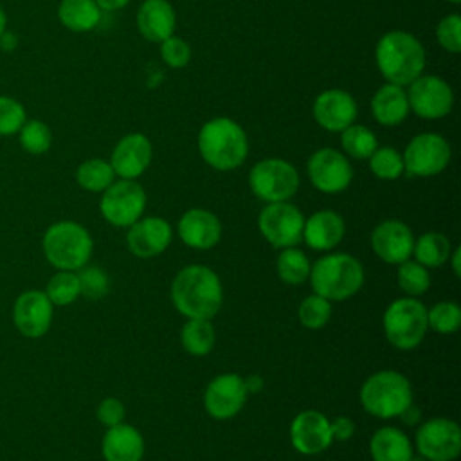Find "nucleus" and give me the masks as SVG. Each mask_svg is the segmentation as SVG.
Wrapping results in <instances>:
<instances>
[{"label":"nucleus","instance_id":"obj_1","mask_svg":"<svg viewBox=\"0 0 461 461\" xmlns=\"http://www.w3.org/2000/svg\"><path fill=\"white\" fill-rule=\"evenodd\" d=\"M171 301L187 319H212L221 308L223 286L212 268L187 265L171 283Z\"/></svg>","mask_w":461,"mask_h":461},{"label":"nucleus","instance_id":"obj_2","mask_svg":"<svg viewBox=\"0 0 461 461\" xmlns=\"http://www.w3.org/2000/svg\"><path fill=\"white\" fill-rule=\"evenodd\" d=\"M375 61L387 83L407 86L423 74L425 49L411 32L389 31L376 43Z\"/></svg>","mask_w":461,"mask_h":461},{"label":"nucleus","instance_id":"obj_3","mask_svg":"<svg viewBox=\"0 0 461 461\" xmlns=\"http://www.w3.org/2000/svg\"><path fill=\"white\" fill-rule=\"evenodd\" d=\"M198 151L202 158L218 171L240 167L249 155L245 130L229 117H214L198 131Z\"/></svg>","mask_w":461,"mask_h":461},{"label":"nucleus","instance_id":"obj_4","mask_svg":"<svg viewBox=\"0 0 461 461\" xmlns=\"http://www.w3.org/2000/svg\"><path fill=\"white\" fill-rule=\"evenodd\" d=\"M308 279L313 294L328 301H344L362 288L364 267L351 254H326L310 267Z\"/></svg>","mask_w":461,"mask_h":461},{"label":"nucleus","instance_id":"obj_5","mask_svg":"<svg viewBox=\"0 0 461 461\" xmlns=\"http://www.w3.org/2000/svg\"><path fill=\"white\" fill-rule=\"evenodd\" d=\"M360 403L380 420L398 418L412 403L411 382L393 369L376 371L362 384Z\"/></svg>","mask_w":461,"mask_h":461},{"label":"nucleus","instance_id":"obj_6","mask_svg":"<svg viewBox=\"0 0 461 461\" xmlns=\"http://www.w3.org/2000/svg\"><path fill=\"white\" fill-rule=\"evenodd\" d=\"M90 232L76 221L52 223L43 236V252L58 270H79L92 256Z\"/></svg>","mask_w":461,"mask_h":461},{"label":"nucleus","instance_id":"obj_7","mask_svg":"<svg viewBox=\"0 0 461 461\" xmlns=\"http://www.w3.org/2000/svg\"><path fill=\"white\" fill-rule=\"evenodd\" d=\"M385 339L398 349H412L421 344L429 324L427 308L416 297L393 301L382 317Z\"/></svg>","mask_w":461,"mask_h":461},{"label":"nucleus","instance_id":"obj_8","mask_svg":"<svg viewBox=\"0 0 461 461\" xmlns=\"http://www.w3.org/2000/svg\"><path fill=\"white\" fill-rule=\"evenodd\" d=\"M249 185L254 196L267 203L286 202L299 189V173L283 158H263L252 166Z\"/></svg>","mask_w":461,"mask_h":461},{"label":"nucleus","instance_id":"obj_9","mask_svg":"<svg viewBox=\"0 0 461 461\" xmlns=\"http://www.w3.org/2000/svg\"><path fill=\"white\" fill-rule=\"evenodd\" d=\"M146 207V191L135 180L112 182L101 196L99 209L103 218L113 227H130L142 218Z\"/></svg>","mask_w":461,"mask_h":461},{"label":"nucleus","instance_id":"obj_10","mask_svg":"<svg viewBox=\"0 0 461 461\" xmlns=\"http://www.w3.org/2000/svg\"><path fill=\"white\" fill-rule=\"evenodd\" d=\"M304 220L306 218L303 212L288 200L272 202L261 209L258 216V227L272 247L286 249L303 241Z\"/></svg>","mask_w":461,"mask_h":461},{"label":"nucleus","instance_id":"obj_11","mask_svg":"<svg viewBox=\"0 0 461 461\" xmlns=\"http://www.w3.org/2000/svg\"><path fill=\"white\" fill-rule=\"evenodd\" d=\"M452 151L445 137L438 133H420L412 137L402 155L403 171L411 176H434L450 162Z\"/></svg>","mask_w":461,"mask_h":461},{"label":"nucleus","instance_id":"obj_12","mask_svg":"<svg viewBox=\"0 0 461 461\" xmlns=\"http://www.w3.org/2000/svg\"><path fill=\"white\" fill-rule=\"evenodd\" d=\"M414 445L429 461H452L461 452V429L448 418L427 420L418 427Z\"/></svg>","mask_w":461,"mask_h":461},{"label":"nucleus","instance_id":"obj_13","mask_svg":"<svg viewBox=\"0 0 461 461\" xmlns=\"http://www.w3.org/2000/svg\"><path fill=\"white\" fill-rule=\"evenodd\" d=\"M409 108L421 119L436 121L450 113L454 106V92L450 85L438 76H420L407 90Z\"/></svg>","mask_w":461,"mask_h":461},{"label":"nucleus","instance_id":"obj_14","mask_svg":"<svg viewBox=\"0 0 461 461\" xmlns=\"http://www.w3.org/2000/svg\"><path fill=\"white\" fill-rule=\"evenodd\" d=\"M308 178L322 193L344 191L353 180V167L344 153L333 148H321L308 158Z\"/></svg>","mask_w":461,"mask_h":461},{"label":"nucleus","instance_id":"obj_15","mask_svg":"<svg viewBox=\"0 0 461 461\" xmlns=\"http://www.w3.org/2000/svg\"><path fill=\"white\" fill-rule=\"evenodd\" d=\"M247 396L249 393L243 376L236 373H223L209 382L203 394V405L212 418L229 420L243 409Z\"/></svg>","mask_w":461,"mask_h":461},{"label":"nucleus","instance_id":"obj_16","mask_svg":"<svg viewBox=\"0 0 461 461\" xmlns=\"http://www.w3.org/2000/svg\"><path fill=\"white\" fill-rule=\"evenodd\" d=\"M173 238L171 225L160 216L139 218L128 227L126 245L130 252L137 258L148 259L162 254Z\"/></svg>","mask_w":461,"mask_h":461},{"label":"nucleus","instance_id":"obj_17","mask_svg":"<svg viewBox=\"0 0 461 461\" xmlns=\"http://www.w3.org/2000/svg\"><path fill=\"white\" fill-rule=\"evenodd\" d=\"M414 236L400 220H384L371 232V249L385 263L400 265L412 256Z\"/></svg>","mask_w":461,"mask_h":461},{"label":"nucleus","instance_id":"obj_18","mask_svg":"<svg viewBox=\"0 0 461 461\" xmlns=\"http://www.w3.org/2000/svg\"><path fill=\"white\" fill-rule=\"evenodd\" d=\"M290 441L292 447L304 456L324 452L333 441L330 420L313 409L299 412L290 425Z\"/></svg>","mask_w":461,"mask_h":461},{"label":"nucleus","instance_id":"obj_19","mask_svg":"<svg viewBox=\"0 0 461 461\" xmlns=\"http://www.w3.org/2000/svg\"><path fill=\"white\" fill-rule=\"evenodd\" d=\"M153 148L144 133L124 135L113 148L110 157V166L115 176L124 180L139 178L149 166Z\"/></svg>","mask_w":461,"mask_h":461},{"label":"nucleus","instance_id":"obj_20","mask_svg":"<svg viewBox=\"0 0 461 461\" xmlns=\"http://www.w3.org/2000/svg\"><path fill=\"white\" fill-rule=\"evenodd\" d=\"M14 324L25 337L38 339L45 335L52 322V303L45 292H23L14 303Z\"/></svg>","mask_w":461,"mask_h":461},{"label":"nucleus","instance_id":"obj_21","mask_svg":"<svg viewBox=\"0 0 461 461\" xmlns=\"http://www.w3.org/2000/svg\"><path fill=\"white\" fill-rule=\"evenodd\" d=\"M312 112L321 128L340 133L353 124L357 117V103L346 90L330 88L315 97Z\"/></svg>","mask_w":461,"mask_h":461},{"label":"nucleus","instance_id":"obj_22","mask_svg":"<svg viewBox=\"0 0 461 461\" xmlns=\"http://www.w3.org/2000/svg\"><path fill=\"white\" fill-rule=\"evenodd\" d=\"M176 230L184 245L200 250L212 249L221 238V223L218 216L200 207L185 211L178 220Z\"/></svg>","mask_w":461,"mask_h":461},{"label":"nucleus","instance_id":"obj_23","mask_svg":"<svg viewBox=\"0 0 461 461\" xmlns=\"http://www.w3.org/2000/svg\"><path fill=\"white\" fill-rule=\"evenodd\" d=\"M346 232L342 216L335 211L322 209L304 220L303 240L313 250H331L340 243Z\"/></svg>","mask_w":461,"mask_h":461},{"label":"nucleus","instance_id":"obj_24","mask_svg":"<svg viewBox=\"0 0 461 461\" xmlns=\"http://www.w3.org/2000/svg\"><path fill=\"white\" fill-rule=\"evenodd\" d=\"M176 25V14L167 0H144L137 11L139 32L153 41L160 43L169 38Z\"/></svg>","mask_w":461,"mask_h":461},{"label":"nucleus","instance_id":"obj_25","mask_svg":"<svg viewBox=\"0 0 461 461\" xmlns=\"http://www.w3.org/2000/svg\"><path fill=\"white\" fill-rule=\"evenodd\" d=\"M101 450L106 461H140L144 456V439L135 427L122 421L108 427Z\"/></svg>","mask_w":461,"mask_h":461},{"label":"nucleus","instance_id":"obj_26","mask_svg":"<svg viewBox=\"0 0 461 461\" xmlns=\"http://www.w3.org/2000/svg\"><path fill=\"white\" fill-rule=\"evenodd\" d=\"M407 92L400 85L385 83L371 97V113L382 126H396L409 115Z\"/></svg>","mask_w":461,"mask_h":461},{"label":"nucleus","instance_id":"obj_27","mask_svg":"<svg viewBox=\"0 0 461 461\" xmlns=\"http://www.w3.org/2000/svg\"><path fill=\"white\" fill-rule=\"evenodd\" d=\"M369 454L373 461H409L412 445L396 427H382L369 439Z\"/></svg>","mask_w":461,"mask_h":461},{"label":"nucleus","instance_id":"obj_28","mask_svg":"<svg viewBox=\"0 0 461 461\" xmlns=\"http://www.w3.org/2000/svg\"><path fill=\"white\" fill-rule=\"evenodd\" d=\"M58 18L67 29L74 32H86L99 23L101 9L94 0H61Z\"/></svg>","mask_w":461,"mask_h":461},{"label":"nucleus","instance_id":"obj_29","mask_svg":"<svg viewBox=\"0 0 461 461\" xmlns=\"http://www.w3.org/2000/svg\"><path fill=\"white\" fill-rule=\"evenodd\" d=\"M450 252H452V247L447 236L434 230L421 234L418 240H414V247H412L414 261H418L425 268L441 267L443 263L448 261Z\"/></svg>","mask_w":461,"mask_h":461},{"label":"nucleus","instance_id":"obj_30","mask_svg":"<svg viewBox=\"0 0 461 461\" xmlns=\"http://www.w3.org/2000/svg\"><path fill=\"white\" fill-rule=\"evenodd\" d=\"M180 342L189 355H207L216 342V331L211 319H187L180 331Z\"/></svg>","mask_w":461,"mask_h":461},{"label":"nucleus","instance_id":"obj_31","mask_svg":"<svg viewBox=\"0 0 461 461\" xmlns=\"http://www.w3.org/2000/svg\"><path fill=\"white\" fill-rule=\"evenodd\" d=\"M77 184L92 193L104 191L112 182H115V173L110 162L103 158H88L76 171Z\"/></svg>","mask_w":461,"mask_h":461},{"label":"nucleus","instance_id":"obj_32","mask_svg":"<svg viewBox=\"0 0 461 461\" xmlns=\"http://www.w3.org/2000/svg\"><path fill=\"white\" fill-rule=\"evenodd\" d=\"M312 263L308 261L306 254L295 247L281 249L277 256V274L279 279L286 285H301L310 276Z\"/></svg>","mask_w":461,"mask_h":461},{"label":"nucleus","instance_id":"obj_33","mask_svg":"<svg viewBox=\"0 0 461 461\" xmlns=\"http://www.w3.org/2000/svg\"><path fill=\"white\" fill-rule=\"evenodd\" d=\"M340 146L353 158H369L378 148L376 135L362 124H349L340 131Z\"/></svg>","mask_w":461,"mask_h":461},{"label":"nucleus","instance_id":"obj_34","mask_svg":"<svg viewBox=\"0 0 461 461\" xmlns=\"http://www.w3.org/2000/svg\"><path fill=\"white\" fill-rule=\"evenodd\" d=\"M396 281L402 292H405L409 297H416L429 290L430 274H429V268H425L418 261L407 259L398 265Z\"/></svg>","mask_w":461,"mask_h":461},{"label":"nucleus","instance_id":"obj_35","mask_svg":"<svg viewBox=\"0 0 461 461\" xmlns=\"http://www.w3.org/2000/svg\"><path fill=\"white\" fill-rule=\"evenodd\" d=\"M47 297L52 304L65 306L74 303L81 292H79V279L77 274L72 270H59L47 285Z\"/></svg>","mask_w":461,"mask_h":461},{"label":"nucleus","instance_id":"obj_36","mask_svg":"<svg viewBox=\"0 0 461 461\" xmlns=\"http://www.w3.org/2000/svg\"><path fill=\"white\" fill-rule=\"evenodd\" d=\"M427 324L436 333H454L461 326V308L452 301L436 303L427 310Z\"/></svg>","mask_w":461,"mask_h":461},{"label":"nucleus","instance_id":"obj_37","mask_svg":"<svg viewBox=\"0 0 461 461\" xmlns=\"http://www.w3.org/2000/svg\"><path fill=\"white\" fill-rule=\"evenodd\" d=\"M299 322L308 330H319L328 324L331 317V301L313 294L301 301L297 310Z\"/></svg>","mask_w":461,"mask_h":461},{"label":"nucleus","instance_id":"obj_38","mask_svg":"<svg viewBox=\"0 0 461 461\" xmlns=\"http://www.w3.org/2000/svg\"><path fill=\"white\" fill-rule=\"evenodd\" d=\"M367 160H369V169L376 178L396 180L403 173V158L394 148H389V146L376 148Z\"/></svg>","mask_w":461,"mask_h":461},{"label":"nucleus","instance_id":"obj_39","mask_svg":"<svg viewBox=\"0 0 461 461\" xmlns=\"http://www.w3.org/2000/svg\"><path fill=\"white\" fill-rule=\"evenodd\" d=\"M52 133L50 128L41 121L23 122L20 128V144L25 151L32 155H41L50 148Z\"/></svg>","mask_w":461,"mask_h":461},{"label":"nucleus","instance_id":"obj_40","mask_svg":"<svg viewBox=\"0 0 461 461\" xmlns=\"http://www.w3.org/2000/svg\"><path fill=\"white\" fill-rule=\"evenodd\" d=\"M77 279H79V292L88 299H101L108 294V288H110L108 276L104 274V270H101L95 265L81 267L77 272Z\"/></svg>","mask_w":461,"mask_h":461},{"label":"nucleus","instance_id":"obj_41","mask_svg":"<svg viewBox=\"0 0 461 461\" xmlns=\"http://www.w3.org/2000/svg\"><path fill=\"white\" fill-rule=\"evenodd\" d=\"M25 122L23 106L7 95H0V135H13L20 131Z\"/></svg>","mask_w":461,"mask_h":461},{"label":"nucleus","instance_id":"obj_42","mask_svg":"<svg viewBox=\"0 0 461 461\" xmlns=\"http://www.w3.org/2000/svg\"><path fill=\"white\" fill-rule=\"evenodd\" d=\"M436 38L439 45L448 52H459L461 50V16L457 13H452L439 20L436 27Z\"/></svg>","mask_w":461,"mask_h":461},{"label":"nucleus","instance_id":"obj_43","mask_svg":"<svg viewBox=\"0 0 461 461\" xmlns=\"http://www.w3.org/2000/svg\"><path fill=\"white\" fill-rule=\"evenodd\" d=\"M160 56L171 68H182L191 59V47L185 40L171 34L164 41H160Z\"/></svg>","mask_w":461,"mask_h":461},{"label":"nucleus","instance_id":"obj_44","mask_svg":"<svg viewBox=\"0 0 461 461\" xmlns=\"http://www.w3.org/2000/svg\"><path fill=\"white\" fill-rule=\"evenodd\" d=\"M124 416H126V409H124L122 402L117 398H112V396L104 398L97 407V420L106 427L122 423Z\"/></svg>","mask_w":461,"mask_h":461},{"label":"nucleus","instance_id":"obj_45","mask_svg":"<svg viewBox=\"0 0 461 461\" xmlns=\"http://www.w3.org/2000/svg\"><path fill=\"white\" fill-rule=\"evenodd\" d=\"M331 438L337 441H348L355 434V423L348 416H337L333 421H330Z\"/></svg>","mask_w":461,"mask_h":461},{"label":"nucleus","instance_id":"obj_46","mask_svg":"<svg viewBox=\"0 0 461 461\" xmlns=\"http://www.w3.org/2000/svg\"><path fill=\"white\" fill-rule=\"evenodd\" d=\"M405 425H418V421H420V418H421V412H420V409L414 405V403H411L400 416H398Z\"/></svg>","mask_w":461,"mask_h":461},{"label":"nucleus","instance_id":"obj_47","mask_svg":"<svg viewBox=\"0 0 461 461\" xmlns=\"http://www.w3.org/2000/svg\"><path fill=\"white\" fill-rule=\"evenodd\" d=\"M245 382V387H247V393H258L263 389V378L259 375H250L247 378H243Z\"/></svg>","mask_w":461,"mask_h":461},{"label":"nucleus","instance_id":"obj_48","mask_svg":"<svg viewBox=\"0 0 461 461\" xmlns=\"http://www.w3.org/2000/svg\"><path fill=\"white\" fill-rule=\"evenodd\" d=\"M101 11H117L124 7L130 0H94Z\"/></svg>","mask_w":461,"mask_h":461},{"label":"nucleus","instance_id":"obj_49","mask_svg":"<svg viewBox=\"0 0 461 461\" xmlns=\"http://www.w3.org/2000/svg\"><path fill=\"white\" fill-rule=\"evenodd\" d=\"M459 252H461V249L457 247L456 250H452L450 252V263H452V270H454V274H456V277H459L461 276V267H459Z\"/></svg>","mask_w":461,"mask_h":461},{"label":"nucleus","instance_id":"obj_50","mask_svg":"<svg viewBox=\"0 0 461 461\" xmlns=\"http://www.w3.org/2000/svg\"><path fill=\"white\" fill-rule=\"evenodd\" d=\"M5 31V14H4V9L0 7V36L4 34Z\"/></svg>","mask_w":461,"mask_h":461},{"label":"nucleus","instance_id":"obj_51","mask_svg":"<svg viewBox=\"0 0 461 461\" xmlns=\"http://www.w3.org/2000/svg\"><path fill=\"white\" fill-rule=\"evenodd\" d=\"M409 461H429V459H425V457H423V456H414V454H412V456H411V459H409Z\"/></svg>","mask_w":461,"mask_h":461},{"label":"nucleus","instance_id":"obj_52","mask_svg":"<svg viewBox=\"0 0 461 461\" xmlns=\"http://www.w3.org/2000/svg\"><path fill=\"white\" fill-rule=\"evenodd\" d=\"M447 2H452V4H459L461 0H447Z\"/></svg>","mask_w":461,"mask_h":461}]
</instances>
